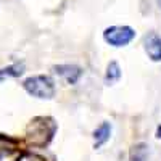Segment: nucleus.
Wrapping results in <instances>:
<instances>
[{
  "mask_svg": "<svg viewBox=\"0 0 161 161\" xmlns=\"http://www.w3.org/2000/svg\"><path fill=\"white\" fill-rule=\"evenodd\" d=\"M23 87L26 92L31 93L36 98H53L55 97V82L48 77V76H32L28 77L23 82Z\"/></svg>",
  "mask_w": 161,
  "mask_h": 161,
  "instance_id": "obj_1",
  "label": "nucleus"
},
{
  "mask_svg": "<svg viewBox=\"0 0 161 161\" xmlns=\"http://www.w3.org/2000/svg\"><path fill=\"white\" fill-rule=\"evenodd\" d=\"M134 37H136V31L129 26H111L103 31L105 42L113 47H126L134 40Z\"/></svg>",
  "mask_w": 161,
  "mask_h": 161,
  "instance_id": "obj_2",
  "label": "nucleus"
},
{
  "mask_svg": "<svg viewBox=\"0 0 161 161\" xmlns=\"http://www.w3.org/2000/svg\"><path fill=\"white\" fill-rule=\"evenodd\" d=\"M143 48L152 61H161V37L156 32H148L143 37Z\"/></svg>",
  "mask_w": 161,
  "mask_h": 161,
  "instance_id": "obj_3",
  "label": "nucleus"
},
{
  "mask_svg": "<svg viewBox=\"0 0 161 161\" xmlns=\"http://www.w3.org/2000/svg\"><path fill=\"white\" fill-rule=\"evenodd\" d=\"M53 71L58 76H61L68 84H76L80 79V76H82V69L76 64H60V66H55Z\"/></svg>",
  "mask_w": 161,
  "mask_h": 161,
  "instance_id": "obj_4",
  "label": "nucleus"
},
{
  "mask_svg": "<svg viewBox=\"0 0 161 161\" xmlns=\"http://www.w3.org/2000/svg\"><path fill=\"white\" fill-rule=\"evenodd\" d=\"M111 137V124L110 123H102L95 132H93V148H100Z\"/></svg>",
  "mask_w": 161,
  "mask_h": 161,
  "instance_id": "obj_5",
  "label": "nucleus"
},
{
  "mask_svg": "<svg viewBox=\"0 0 161 161\" xmlns=\"http://www.w3.org/2000/svg\"><path fill=\"white\" fill-rule=\"evenodd\" d=\"M24 73V64L23 63H16V64H11L8 68L0 69V82H3L7 77H18Z\"/></svg>",
  "mask_w": 161,
  "mask_h": 161,
  "instance_id": "obj_6",
  "label": "nucleus"
},
{
  "mask_svg": "<svg viewBox=\"0 0 161 161\" xmlns=\"http://www.w3.org/2000/svg\"><path fill=\"white\" fill-rule=\"evenodd\" d=\"M121 77V69H119V64L116 61H111L108 64V68H106V76H105V82L111 86L114 82H118Z\"/></svg>",
  "mask_w": 161,
  "mask_h": 161,
  "instance_id": "obj_7",
  "label": "nucleus"
},
{
  "mask_svg": "<svg viewBox=\"0 0 161 161\" xmlns=\"http://www.w3.org/2000/svg\"><path fill=\"white\" fill-rule=\"evenodd\" d=\"M148 158V152H147V145L145 143H139L130 150V156L129 161H147Z\"/></svg>",
  "mask_w": 161,
  "mask_h": 161,
  "instance_id": "obj_8",
  "label": "nucleus"
},
{
  "mask_svg": "<svg viewBox=\"0 0 161 161\" xmlns=\"http://www.w3.org/2000/svg\"><path fill=\"white\" fill-rule=\"evenodd\" d=\"M156 137L161 139V126H158V129H156Z\"/></svg>",
  "mask_w": 161,
  "mask_h": 161,
  "instance_id": "obj_9",
  "label": "nucleus"
},
{
  "mask_svg": "<svg viewBox=\"0 0 161 161\" xmlns=\"http://www.w3.org/2000/svg\"><path fill=\"white\" fill-rule=\"evenodd\" d=\"M156 2H158V5H159V8H161V0H156Z\"/></svg>",
  "mask_w": 161,
  "mask_h": 161,
  "instance_id": "obj_10",
  "label": "nucleus"
}]
</instances>
